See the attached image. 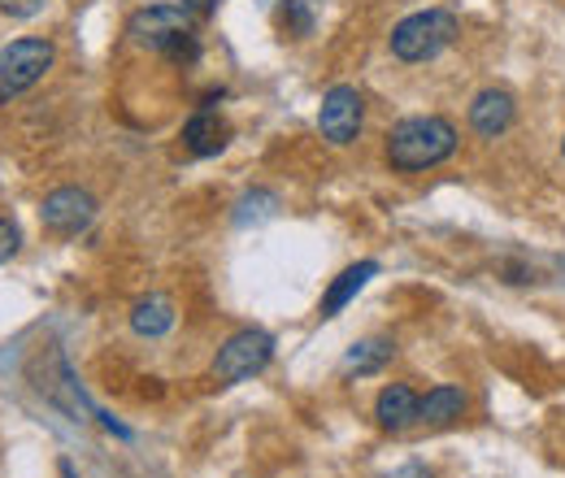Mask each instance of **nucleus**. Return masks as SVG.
<instances>
[{"label":"nucleus","instance_id":"obj_1","mask_svg":"<svg viewBox=\"0 0 565 478\" xmlns=\"http://www.w3.org/2000/svg\"><path fill=\"white\" fill-rule=\"evenodd\" d=\"M457 152V127L439 114H418V118H405L396 123L387 139H383V157L392 170L401 174H418L430 170L439 161H448Z\"/></svg>","mask_w":565,"mask_h":478},{"label":"nucleus","instance_id":"obj_2","mask_svg":"<svg viewBox=\"0 0 565 478\" xmlns=\"http://www.w3.org/2000/svg\"><path fill=\"white\" fill-rule=\"evenodd\" d=\"M127 35L131 44L152 49V53H166L174 62H196L201 57V44H196V18L183 0L174 4H143L131 13L127 22Z\"/></svg>","mask_w":565,"mask_h":478},{"label":"nucleus","instance_id":"obj_3","mask_svg":"<svg viewBox=\"0 0 565 478\" xmlns=\"http://www.w3.org/2000/svg\"><path fill=\"white\" fill-rule=\"evenodd\" d=\"M457 35H461L457 13H448V9H423V13H409V18H401V22L392 26L387 49H392L396 62L418 66V62L439 57L444 49H452Z\"/></svg>","mask_w":565,"mask_h":478},{"label":"nucleus","instance_id":"obj_4","mask_svg":"<svg viewBox=\"0 0 565 478\" xmlns=\"http://www.w3.org/2000/svg\"><path fill=\"white\" fill-rule=\"evenodd\" d=\"M57 62V49L40 35H26V40H13L0 49V105L18 100L22 92H31L49 70Z\"/></svg>","mask_w":565,"mask_h":478},{"label":"nucleus","instance_id":"obj_5","mask_svg":"<svg viewBox=\"0 0 565 478\" xmlns=\"http://www.w3.org/2000/svg\"><path fill=\"white\" fill-rule=\"evenodd\" d=\"M275 357V340L262 331V327H248V331H235L231 340L217 348L213 357V383L231 387V383H244L253 374H262Z\"/></svg>","mask_w":565,"mask_h":478},{"label":"nucleus","instance_id":"obj_6","mask_svg":"<svg viewBox=\"0 0 565 478\" xmlns=\"http://www.w3.org/2000/svg\"><path fill=\"white\" fill-rule=\"evenodd\" d=\"M361 123H365V100L361 92L349 83H335L327 96H322V109H318V131L331 148H349L361 136Z\"/></svg>","mask_w":565,"mask_h":478},{"label":"nucleus","instance_id":"obj_7","mask_svg":"<svg viewBox=\"0 0 565 478\" xmlns=\"http://www.w3.org/2000/svg\"><path fill=\"white\" fill-rule=\"evenodd\" d=\"M40 217H44V226H49L53 235H66V240H71V235L92 226L96 201H92V192H83V188H57V192L44 196Z\"/></svg>","mask_w":565,"mask_h":478},{"label":"nucleus","instance_id":"obj_8","mask_svg":"<svg viewBox=\"0 0 565 478\" xmlns=\"http://www.w3.org/2000/svg\"><path fill=\"white\" fill-rule=\"evenodd\" d=\"M513 118H518V100H513L504 87L479 92L475 105H470V127H475V136H483V139H500L513 127Z\"/></svg>","mask_w":565,"mask_h":478},{"label":"nucleus","instance_id":"obj_9","mask_svg":"<svg viewBox=\"0 0 565 478\" xmlns=\"http://www.w3.org/2000/svg\"><path fill=\"white\" fill-rule=\"evenodd\" d=\"M418 401H423V396H418L414 387H405V383H387V387L379 392V401H374V417H379L383 431L401 435V431L418 426Z\"/></svg>","mask_w":565,"mask_h":478},{"label":"nucleus","instance_id":"obj_10","mask_svg":"<svg viewBox=\"0 0 565 478\" xmlns=\"http://www.w3.org/2000/svg\"><path fill=\"white\" fill-rule=\"evenodd\" d=\"M183 144L192 157H217L226 144H231V127L213 114V109H196L188 123H183Z\"/></svg>","mask_w":565,"mask_h":478},{"label":"nucleus","instance_id":"obj_11","mask_svg":"<svg viewBox=\"0 0 565 478\" xmlns=\"http://www.w3.org/2000/svg\"><path fill=\"white\" fill-rule=\"evenodd\" d=\"M466 392L457 387V383H439V387H430L423 401H418V422L430 426V431H439V426H452V422H461V413H466Z\"/></svg>","mask_w":565,"mask_h":478},{"label":"nucleus","instance_id":"obj_12","mask_svg":"<svg viewBox=\"0 0 565 478\" xmlns=\"http://www.w3.org/2000/svg\"><path fill=\"white\" fill-rule=\"evenodd\" d=\"M374 274H379V262H356V266H349V270L327 287V296H322V318H335L340 309H349L356 296H361V287H365Z\"/></svg>","mask_w":565,"mask_h":478},{"label":"nucleus","instance_id":"obj_13","mask_svg":"<svg viewBox=\"0 0 565 478\" xmlns=\"http://www.w3.org/2000/svg\"><path fill=\"white\" fill-rule=\"evenodd\" d=\"M131 327H136V336H143V340L166 336L174 327V300L170 296H143V300H136Z\"/></svg>","mask_w":565,"mask_h":478},{"label":"nucleus","instance_id":"obj_14","mask_svg":"<svg viewBox=\"0 0 565 478\" xmlns=\"http://www.w3.org/2000/svg\"><path fill=\"white\" fill-rule=\"evenodd\" d=\"M392 357H396V343L374 336V340L353 343V348L344 352V365H340V370H344V374H356V379H361V374H379Z\"/></svg>","mask_w":565,"mask_h":478},{"label":"nucleus","instance_id":"obj_15","mask_svg":"<svg viewBox=\"0 0 565 478\" xmlns=\"http://www.w3.org/2000/svg\"><path fill=\"white\" fill-rule=\"evenodd\" d=\"M257 205H279V201H275L270 192H253V196H244V201L235 205V222L248 226L253 217H270V213H275V209H257Z\"/></svg>","mask_w":565,"mask_h":478},{"label":"nucleus","instance_id":"obj_16","mask_svg":"<svg viewBox=\"0 0 565 478\" xmlns=\"http://www.w3.org/2000/svg\"><path fill=\"white\" fill-rule=\"evenodd\" d=\"M18 248H22L18 226H13L9 217H0V266H4V262H13V257H18Z\"/></svg>","mask_w":565,"mask_h":478},{"label":"nucleus","instance_id":"obj_17","mask_svg":"<svg viewBox=\"0 0 565 478\" xmlns=\"http://www.w3.org/2000/svg\"><path fill=\"white\" fill-rule=\"evenodd\" d=\"M44 4H49V0H0V9H4L9 18H35Z\"/></svg>","mask_w":565,"mask_h":478},{"label":"nucleus","instance_id":"obj_18","mask_svg":"<svg viewBox=\"0 0 565 478\" xmlns=\"http://www.w3.org/2000/svg\"><path fill=\"white\" fill-rule=\"evenodd\" d=\"M282 22H291V31H296V35H309V13H305L296 0H287V9H282Z\"/></svg>","mask_w":565,"mask_h":478},{"label":"nucleus","instance_id":"obj_19","mask_svg":"<svg viewBox=\"0 0 565 478\" xmlns=\"http://www.w3.org/2000/svg\"><path fill=\"white\" fill-rule=\"evenodd\" d=\"M188 9H213V0H183Z\"/></svg>","mask_w":565,"mask_h":478},{"label":"nucleus","instance_id":"obj_20","mask_svg":"<svg viewBox=\"0 0 565 478\" xmlns=\"http://www.w3.org/2000/svg\"><path fill=\"white\" fill-rule=\"evenodd\" d=\"M562 152H565V139H562Z\"/></svg>","mask_w":565,"mask_h":478}]
</instances>
